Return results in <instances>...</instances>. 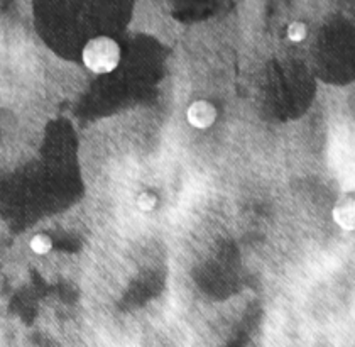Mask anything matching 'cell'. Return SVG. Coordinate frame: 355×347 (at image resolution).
Masks as SVG:
<instances>
[{
  "label": "cell",
  "instance_id": "6",
  "mask_svg": "<svg viewBox=\"0 0 355 347\" xmlns=\"http://www.w3.org/2000/svg\"><path fill=\"white\" fill-rule=\"evenodd\" d=\"M154 203H156V198L149 194H142L137 200V205L141 207L142 210H150V208L154 207Z\"/></svg>",
  "mask_w": 355,
  "mask_h": 347
},
{
  "label": "cell",
  "instance_id": "3",
  "mask_svg": "<svg viewBox=\"0 0 355 347\" xmlns=\"http://www.w3.org/2000/svg\"><path fill=\"white\" fill-rule=\"evenodd\" d=\"M215 115H217V112H215L214 105H210L208 102H195L188 109V122L198 129H207L214 124Z\"/></svg>",
  "mask_w": 355,
  "mask_h": 347
},
{
  "label": "cell",
  "instance_id": "4",
  "mask_svg": "<svg viewBox=\"0 0 355 347\" xmlns=\"http://www.w3.org/2000/svg\"><path fill=\"white\" fill-rule=\"evenodd\" d=\"M51 246H53L51 239L48 236H42V234H40V236H36L33 241H31V249H33L36 254L49 253Z\"/></svg>",
  "mask_w": 355,
  "mask_h": 347
},
{
  "label": "cell",
  "instance_id": "5",
  "mask_svg": "<svg viewBox=\"0 0 355 347\" xmlns=\"http://www.w3.org/2000/svg\"><path fill=\"white\" fill-rule=\"evenodd\" d=\"M306 36H308V29L304 24H301V22H295V24L289 26L288 37L291 41H303Z\"/></svg>",
  "mask_w": 355,
  "mask_h": 347
},
{
  "label": "cell",
  "instance_id": "2",
  "mask_svg": "<svg viewBox=\"0 0 355 347\" xmlns=\"http://www.w3.org/2000/svg\"><path fill=\"white\" fill-rule=\"evenodd\" d=\"M119 60H121V49L119 44L110 37H95L88 41L83 49V63L90 71L110 73L112 69L117 68Z\"/></svg>",
  "mask_w": 355,
  "mask_h": 347
},
{
  "label": "cell",
  "instance_id": "1",
  "mask_svg": "<svg viewBox=\"0 0 355 347\" xmlns=\"http://www.w3.org/2000/svg\"><path fill=\"white\" fill-rule=\"evenodd\" d=\"M311 67L315 78L331 85L355 80V19L331 17L315 28Z\"/></svg>",
  "mask_w": 355,
  "mask_h": 347
}]
</instances>
